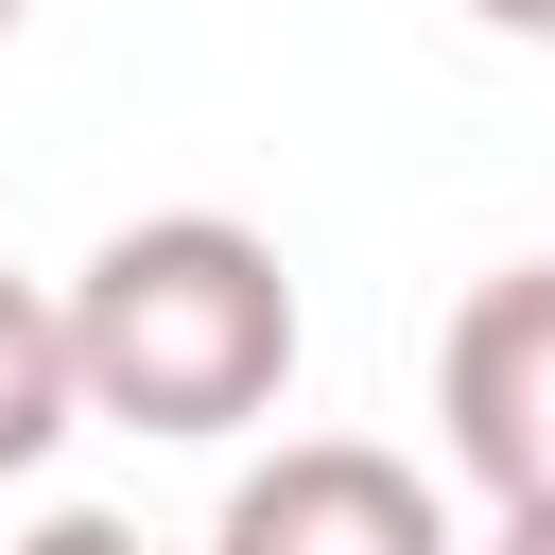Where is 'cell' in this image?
Returning <instances> with one entry per match:
<instances>
[{
	"label": "cell",
	"instance_id": "obj_1",
	"mask_svg": "<svg viewBox=\"0 0 555 555\" xmlns=\"http://www.w3.org/2000/svg\"><path fill=\"white\" fill-rule=\"evenodd\" d=\"M52 312H69V399L121 416V434H243V416H278V382H295V278H278V243L225 225V208L104 225Z\"/></svg>",
	"mask_w": 555,
	"mask_h": 555
},
{
	"label": "cell",
	"instance_id": "obj_2",
	"mask_svg": "<svg viewBox=\"0 0 555 555\" xmlns=\"http://www.w3.org/2000/svg\"><path fill=\"white\" fill-rule=\"evenodd\" d=\"M434 416H451V468L486 503H555V260H503L451 347H434Z\"/></svg>",
	"mask_w": 555,
	"mask_h": 555
},
{
	"label": "cell",
	"instance_id": "obj_3",
	"mask_svg": "<svg viewBox=\"0 0 555 555\" xmlns=\"http://www.w3.org/2000/svg\"><path fill=\"white\" fill-rule=\"evenodd\" d=\"M208 555H468V538H451V503H434L399 451H364V434H278V451L225 486Z\"/></svg>",
	"mask_w": 555,
	"mask_h": 555
},
{
	"label": "cell",
	"instance_id": "obj_4",
	"mask_svg": "<svg viewBox=\"0 0 555 555\" xmlns=\"http://www.w3.org/2000/svg\"><path fill=\"white\" fill-rule=\"evenodd\" d=\"M69 416H87V399H69V312L0 260V468H52Z\"/></svg>",
	"mask_w": 555,
	"mask_h": 555
},
{
	"label": "cell",
	"instance_id": "obj_5",
	"mask_svg": "<svg viewBox=\"0 0 555 555\" xmlns=\"http://www.w3.org/2000/svg\"><path fill=\"white\" fill-rule=\"evenodd\" d=\"M17 555H139V520H104V503H52V520H35Z\"/></svg>",
	"mask_w": 555,
	"mask_h": 555
},
{
	"label": "cell",
	"instance_id": "obj_6",
	"mask_svg": "<svg viewBox=\"0 0 555 555\" xmlns=\"http://www.w3.org/2000/svg\"><path fill=\"white\" fill-rule=\"evenodd\" d=\"M486 555H555V503H503V538Z\"/></svg>",
	"mask_w": 555,
	"mask_h": 555
},
{
	"label": "cell",
	"instance_id": "obj_7",
	"mask_svg": "<svg viewBox=\"0 0 555 555\" xmlns=\"http://www.w3.org/2000/svg\"><path fill=\"white\" fill-rule=\"evenodd\" d=\"M468 17H486V35H538V52H555V0H468Z\"/></svg>",
	"mask_w": 555,
	"mask_h": 555
},
{
	"label": "cell",
	"instance_id": "obj_8",
	"mask_svg": "<svg viewBox=\"0 0 555 555\" xmlns=\"http://www.w3.org/2000/svg\"><path fill=\"white\" fill-rule=\"evenodd\" d=\"M0 35H17V0H0Z\"/></svg>",
	"mask_w": 555,
	"mask_h": 555
}]
</instances>
